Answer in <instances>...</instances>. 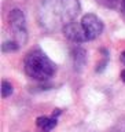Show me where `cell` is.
Instances as JSON below:
<instances>
[{
  "label": "cell",
  "instance_id": "cell-1",
  "mask_svg": "<svg viewBox=\"0 0 125 132\" xmlns=\"http://www.w3.org/2000/svg\"><path fill=\"white\" fill-rule=\"evenodd\" d=\"M80 11L78 0H44L37 12V21L45 32L51 33L74 22Z\"/></svg>",
  "mask_w": 125,
  "mask_h": 132
},
{
  "label": "cell",
  "instance_id": "cell-2",
  "mask_svg": "<svg viewBox=\"0 0 125 132\" xmlns=\"http://www.w3.org/2000/svg\"><path fill=\"white\" fill-rule=\"evenodd\" d=\"M25 73L37 81H45L51 78L56 72V65L41 51L36 48L28 52L23 61Z\"/></svg>",
  "mask_w": 125,
  "mask_h": 132
},
{
  "label": "cell",
  "instance_id": "cell-3",
  "mask_svg": "<svg viewBox=\"0 0 125 132\" xmlns=\"http://www.w3.org/2000/svg\"><path fill=\"white\" fill-rule=\"evenodd\" d=\"M10 26H11V30L14 33V39L18 45L26 44L28 41V30H26V19H25V14L19 8H14V10L10 11Z\"/></svg>",
  "mask_w": 125,
  "mask_h": 132
},
{
  "label": "cell",
  "instance_id": "cell-4",
  "mask_svg": "<svg viewBox=\"0 0 125 132\" xmlns=\"http://www.w3.org/2000/svg\"><path fill=\"white\" fill-rule=\"evenodd\" d=\"M80 23L82 26V30H84V35L87 37V41L96 39L103 32V22L95 14H85L82 16Z\"/></svg>",
  "mask_w": 125,
  "mask_h": 132
},
{
  "label": "cell",
  "instance_id": "cell-5",
  "mask_svg": "<svg viewBox=\"0 0 125 132\" xmlns=\"http://www.w3.org/2000/svg\"><path fill=\"white\" fill-rule=\"evenodd\" d=\"M62 32H63L65 37H68L69 40L74 41V43H84V41H87V37L84 35L81 23H77L76 21L72 23H69V25H66V26L62 29Z\"/></svg>",
  "mask_w": 125,
  "mask_h": 132
},
{
  "label": "cell",
  "instance_id": "cell-6",
  "mask_svg": "<svg viewBox=\"0 0 125 132\" xmlns=\"http://www.w3.org/2000/svg\"><path fill=\"white\" fill-rule=\"evenodd\" d=\"M72 59H73V66L77 73L82 72V69L87 65V52L81 47H74L72 50Z\"/></svg>",
  "mask_w": 125,
  "mask_h": 132
},
{
  "label": "cell",
  "instance_id": "cell-7",
  "mask_svg": "<svg viewBox=\"0 0 125 132\" xmlns=\"http://www.w3.org/2000/svg\"><path fill=\"white\" fill-rule=\"evenodd\" d=\"M36 124L43 132H49L52 128L56 127L58 120L54 118V117H45V116H41V117H39L36 120Z\"/></svg>",
  "mask_w": 125,
  "mask_h": 132
},
{
  "label": "cell",
  "instance_id": "cell-8",
  "mask_svg": "<svg viewBox=\"0 0 125 132\" xmlns=\"http://www.w3.org/2000/svg\"><path fill=\"white\" fill-rule=\"evenodd\" d=\"M2 50H3V52H14L19 50V45L15 40H8L2 44Z\"/></svg>",
  "mask_w": 125,
  "mask_h": 132
},
{
  "label": "cell",
  "instance_id": "cell-9",
  "mask_svg": "<svg viewBox=\"0 0 125 132\" xmlns=\"http://www.w3.org/2000/svg\"><path fill=\"white\" fill-rule=\"evenodd\" d=\"M12 91H14V88H12L11 82H8L7 80H3L2 81V96L3 98L10 96V95L12 94Z\"/></svg>",
  "mask_w": 125,
  "mask_h": 132
},
{
  "label": "cell",
  "instance_id": "cell-10",
  "mask_svg": "<svg viewBox=\"0 0 125 132\" xmlns=\"http://www.w3.org/2000/svg\"><path fill=\"white\" fill-rule=\"evenodd\" d=\"M98 4H101L103 7L107 8H115L120 3H122V0H95Z\"/></svg>",
  "mask_w": 125,
  "mask_h": 132
},
{
  "label": "cell",
  "instance_id": "cell-11",
  "mask_svg": "<svg viewBox=\"0 0 125 132\" xmlns=\"http://www.w3.org/2000/svg\"><path fill=\"white\" fill-rule=\"evenodd\" d=\"M106 65H107V58H105L102 62H99V63L96 65V73H102L103 70L106 69Z\"/></svg>",
  "mask_w": 125,
  "mask_h": 132
},
{
  "label": "cell",
  "instance_id": "cell-12",
  "mask_svg": "<svg viewBox=\"0 0 125 132\" xmlns=\"http://www.w3.org/2000/svg\"><path fill=\"white\" fill-rule=\"evenodd\" d=\"M59 114H61V109H55V110L52 111V117H54V118H56Z\"/></svg>",
  "mask_w": 125,
  "mask_h": 132
},
{
  "label": "cell",
  "instance_id": "cell-13",
  "mask_svg": "<svg viewBox=\"0 0 125 132\" xmlns=\"http://www.w3.org/2000/svg\"><path fill=\"white\" fill-rule=\"evenodd\" d=\"M121 12H122V15L125 18V0H122V3H121Z\"/></svg>",
  "mask_w": 125,
  "mask_h": 132
},
{
  "label": "cell",
  "instance_id": "cell-14",
  "mask_svg": "<svg viewBox=\"0 0 125 132\" xmlns=\"http://www.w3.org/2000/svg\"><path fill=\"white\" fill-rule=\"evenodd\" d=\"M120 59H121V62H122V63L125 65V51L121 54V56H120Z\"/></svg>",
  "mask_w": 125,
  "mask_h": 132
},
{
  "label": "cell",
  "instance_id": "cell-15",
  "mask_svg": "<svg viewBox=\"0 0 125 132\" xmlns=\"http://www.w3.org/2000/svg\"><path fill=\"white\" fill-rule=\"evenodd\" d=\"M121 80L125 82V70H122V72H121Z\"/></svg>",
  "mask_w": 125,
  "mask_h": 132
}]
</instances>
